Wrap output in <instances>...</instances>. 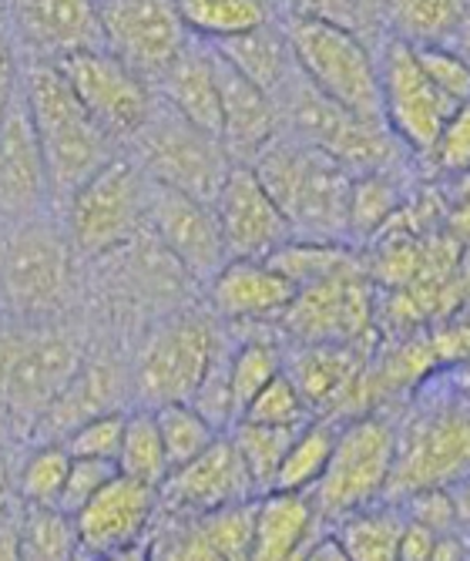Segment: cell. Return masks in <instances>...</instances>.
Listing matches in <instances>:
<instances>
[{
	"label": "cell",
	"mask_w": 470,
	"mask_h": 561,
	"mask_svg": "<svg viewBox=\"0 0 470 561\" xmlns=\"http://www.w3.org/2000/svg\"><path fill=\"white\" fill-rule=\"evenodd\" d=\"M470 457V424H467V387L463 370L447 367V374H427L421 380L406 417L397 424L393 468L387 478L383 501L397 504L406 494L427 488H450L463 481Z\"/></svg>",
	"instance_id": "cell-1"
},
{
	"label": "cell",
	"mask_w": 470,
	"mask_h": 561,
	"mask_svg": "<svg viewBox=\"0 0 470 561\" xmlns=\"http://www.w3.org/2000/svg\"><path fill=\"white\" fill-rule=\"evenodd\" d=\"M336 431H340V417H326V414L309 417L293 434V444H289V450L283 457L279 471H276L273 488L276 491H302V494H309L312 484H317L320 474L326 471V461H330L333 444H336Z\"/></svg>",
	"instance_id": "cell-29"
},
{
	"label": "cell",
	"mask_w": 470,
	"mask_h": 561,
	"mask_svg": "<svg viewBox=\"0 0 470 561\" xmlns=\"http://www.w3.org/2000/svg\"><path fill=\"white\" fill-rule=\"evenodd\" d=\"M8 37L27 58L55 61L78 47H98V4L94 0H0Z\"/></svg>",
	"instance_id": "cell-20"
},
{
	"label": "cell",
	"mask_w": 470,
	"mask_h": 561,
	"mask_svg": "<svg viewBox=\"0 0 470 561\" xmlns=\"http://www.w3.org/2000/svg\"><path fill=\"white\" fill-rule=\"evenodd\" d=\"M213 209L222 229V242L229 249V260H266L270 252L293 239L286 216L245 162L229 165L213 198Z\"/></svg>",
	"instance_id": "cell-18"
},
{
	"label": "cell",
	"mask_w": 470,
	"mask_h": 561,
	"mask_svg": "<svg viewBox=\"0 0 470 561\" xmlns=\"http://www.w3.org/2000/svg\"><path fill=\"white\" fill-rule=\"evenodd\" d=\"M50 198L47 169L37 145V131L18 84L11 105L0 118V216L11 222H31Z\"/></svg>",
	"instance_id": "cell-21"
},
{
	"label": "cell",
	"mask_w": 470,
	"mask_h": 561,
	"mask_svg": "<svg viewBox=\"0 0 470 561\" xmlns=\"http://www.w3.org/2000/svg\"><path fill=\"white\" fill-rule=\"evenodd\" d=\"M11 507V491H8V474H4V465H0V512H8Z\"/></svg>",
	"instance_id": "cell-49"
},
{
	"label": "cell",
	"mask_w": 470,
	"mask_h": 561,
	"mask_svg": "<svg viewBox=\"0 0 470 561\" xmlns=\"http://www.w3.org/2000/svg\"><path fill=\"white\" fill-rule=\"evenodd\" d=\"M403 206L400 185L393 172H363L349 182V206H346V236L370 239L383 226L397 219Z\"/></svg>",
	"instance_id": "cell-35"
},
{
	"label": "cell",
	"mask_w": 470,
	"mask_h": 561,
	"mask_svg": "<svg viewBox=\"0 0 470 561\" xmlns=\"http://www.w3.org/2000/svg\"><path fill=\"white\" fill-rule=\"evenodd\" d=\"M154 515H159V491L135 478L115 474L71 515L78 551L94 558H128L145 551Z\"/></svg>",
	"instance_id": "cell-17"
},
{
	"label": "cell",
	"mask_w": 470,
	"mask_h": 561,
	"mask_svg": "<svg viewBox=\"0 0 470 561\" xmlns=\"http://www.w3.org/2000/svg\"><path fill=\"white\" fill-rule=\"evenodd\" d=\"M403 531V512L390 501H374L340 518V545L349 561H393Z\"/></svg>",
	"instance_id": "cell-30"
},
{
	"label": "cell",
	"mask_w": 470,
	"mask_h": 561,
	"mask_svg": "<svg viewBox=\"0 0 470 561\" xmlns=\"http://www.w3.org/2000/svg\"><path fill=\"white\" fill-rule=\"evenodd\" d=\"M21 84V61H18V47L8 37V31L0 27V118H4L11 98Z\"/></svg>",
	"instance_id": "cell-46"
},
{
	"label": "cell",
	"mask_w": 470,
	"mask_h": 561,
	"mask_svg": "<svg viewBox=\"0 0 470 561\" xmlns=\"http://www.w3.org/2000/svg\"><path fill=\"white\" fill-rule=\"evenodd\" d=\"M317 507L302 491H263L252 504V545L255 561H286L302 558V548L317 535Z\"/></svg>",
	"instance_id": "cell-26"
},
{
	"label": "cell",
	"mask_w": 470,
	"mask_h": 561,
	"mask_svg": "<svg viewBox=\"0 0 470 561\" xmlns=\"http://www.w3.org/2000/svg\"><path fill=\"white\" fill-rule=\"evenodd\" d=\"M416 61L427 71V78L450 94L454 101H467L470 98V68H467V55L450 47H413Z\"/></svg>",
	"instance_id": "cell-44"
},
{
	"label": "cell",
	"mask_w": 470,
	"mask_h": 561,
	"mask_svg": "<svg viewBox=\"0 0 470 561\" xmlns=\"http://www.w3.org/2000/svg\"><path fill=\"white\" fill-rule=\"evenodd\" d=\"M283 370V356L273 340H242L229 350V393L232 414L242 417L245 403Z\"/></svg>",
	"instance_id": "cell-38"
},
{
	"label": "cell",
	"mask_w": 470,
	"mask_h": 561,
	"mask_svg": "<svg viewBox=\"0 0 470 561\" xmlns=\"http://www.w3.org/2000/svg\"><path fill=\"white\" fill-rule=\"evenodd\" d=\"M255 179L286 216L293 239L343 242L353 172L286 128H279L249 162Z\"/></svg>",
	"instance_id": "cell-2"
},
{
	"label": "cell",
	"mask_w": 470,
	"mask_h": 561,
	"mask_svg": "<svg viewBox=\"0 0 470 561\" xmlns=\"http://www.w3.org/2000/svg\"><path fill=\"white\" fill-rule=\"evenodd\" d=\"M71 245L47 226L18 222L0 245V299L21 317H47L65 310L74 293Z\"/></svg>",
	"instance_id": "cell-11"
},
{
	"label": "cell",
	"mask_w": 470,
	"mask_h": 561,
	"mask_svg": "<svg viewBox=\"0 0 470 561\" xmlns=\"http://www.w3.org/2000/svg\"><path fill=\"white\" fill-rule=\"evenodd\" d=\"M219 330L202 317H175L154 330L138 356V393L145 407L188 403L219 350Z\"/></svg>",
	"instance_id": "cell-14"
},
{
	"label": "cell",
	"mask_w": 470,
	"mask_h": 561,
	"mask_svg": "<svg viewBox=\"0 0 470 561\" xmlns=\"http://www.w3.org/2000/svg\"><path fill=\"white\" fill-rule=\"evenodd\" d=\"M377 71H380V105L387 131L416 156H427L437 131L467 101L444 94L416 61L413 47L393 34L377 41Z\"/></svg>",
	"instance_id": "cell-10"
},
{
	"label": "cell",
	"mask_w": 470,
	"mask_h": 561,
	"mask_svg": "<svg viewBox=\"0 0 470 561\" xmlns=\"http://www.w3.org/2000/svg\"><path fill=\"white\" fill-rule=\"evenodd\" d=\"M216 313L236 323H263L283 317L296 286L266 260H226V266L205 283Z\"/></svg>",
	"instance_id": "cell-24"
},
{
	"label": "cell",
	"mask_w": 470,
	"mask_h": 561,
	"mask_svg": "<svg viewBox=\"0 0 470 561\" xmlns=\"http://www.w3.org/2000/svg\"><path fill=\"white\" fill-rule=\"evenodd\" d=\"M84 112L104 128L112 141H128L154 105L151 84L122 65L108 47H78L55 58Z\"/></svg>",
	"instance_id": "cell-13"
},
{
	"label": "cell",
	"mask_w": 470,
	"mask_h": 561,
	"mask_svg": "<svg viewBox=\"0 0 470 561\" xmlns=\"http://www.w3.org/2000/svg\"><path fill=\"white\" fill-rule=\"evenodd\" d=\"M8 431H11V417H8V411H4V403H0V447L8 444Z\"/></svg>",
	"instance_id": "cell-50"
},
{
	"label": "cell",
	"mask_w": 470,
	"mask_h": 561,
	"mask_svg": "<svg viewBox=\"0 0 470 561\" xmlns=\"http://www.w3.org/2000/svg\"><path fill=\"white\" fill-rule=\"evenodd\" d=\"M21 558V535H18V507L11 504L8 512H0V561Z\"/></svg>",
	"instance_id": "cell-48"
},
{
	"label": "cell",
	"mask_w": 470,
	"mask_h": 561,
	"mask_svg": "<svg viewBox=\"0 0 470 561\" xmlns=\"http://www.w3.org/2000/svg\"><path fill=\"white\" fill-rule=\"evenodd\" d=\"M367 353L349 343H302L289 360V380L312 414L340 417L363 393Z\"/></svg>",
	"instance_id": "cell-22"
},
{
	"label": "cell",
	"mask_w": 470,
	"mask_h": 561,
	"mask_svg": "<svg viewBox=\"0 0 470 561\" xmlns=\"http://www.w3.org/2000/svg\"><path fill=\"white\" fill-rule=\"evenodd\" d=\"M101 47L154 84L192 37L175 0H98Z\"/></svg>",
	"instance_id": "cell-15"
},
{
	"label": "cell",
	"mask_w": 470,
	"mask_h": 561,
	"mask_svg": "<svg viewBox=\"0 0 470 561\" xmlns=\"http://www.w3.org/2000/svg\"><path fill=\"white\" fill-rule=\"evenodd\" d=\"M154 491H159V512L165 515H205L255 497V488L229 434H219L192 461L172 468Z\"/></svg>",
	"instance_id": "cell-19"
},
{
	"label": "cell",
	"mask_w": 470,
	"mask_h": 561,
	"mask_svg": "<svg viewBox=\"0 0 470 561\" xmlns=\"http://www.w3.org/2000/svg\"><path fill=\"white\" fill-rule=\"evenodd\" d=\"M151 91L188 125L219 138V128H222L219 84H216V58H213L208 41L188 37L185 47L175 55V61L154 78Z\"/></svg>",
	"instance_id": "cell-25"
},
{
	"label": "cell",
	"mask_w": 470,
	"mask_h": 561,
	"mask_svg": "<svg viewBox=\"0 0 470 561\" xmlns=\"http://www.w3.org/2000/svg\"><path fill=\"white\" fill-rule=\"evenodd\" d=\"M393 447L397 424L380 414H359L346 424L340 421L326 471L309 491L317 515L326 522H340L349 512L383 501L393 468Z\"/></svg>",
	"instance_id": "cell-6"
},
{
	"label": "cell",
	"mask_w": 470,
	"mask_h": 561,
	"mask_svg": "<svg viewBox=\"0 0 470 561\" xmlns=\"http://www.w3.org/2000/svg\"><path fill=\"white\" fill-rule=\"evenodd\" d=\"M71 468V454L65 444H44L34 454L24 457V465L18 471V494L21 501L31 504H58L65 478Z\"/></svg>",
	"instance_id": "cell-40"
},
{
	"label": "cell",
	"mask_w": 470,
	"mask_h": 561,
	"mask_svg": "<svg viewBox=\"0 0 470 561\" xmlns=\"http://www.w3.org/2000/svg\"><path fill=\"white\" fill-rule=\"evenodd\" d=\"M94 4H98V0H94Z\"/></svg>",
	"instance_id": "cell-51"
},
{
	"label": "cell",
	"mask_w": 470,
	"mask_h": 561,
	"mask_svg": "<svg viewBox=\"0 0 470 561\" xmlns=\"http://www.w3.org/2000/svg\"><path fill=\"white\" fill-rule=\"evenodd\" d=\"M383 31L410 47L467 55V0H383Z\"/></svg>",
	"instance_id": "cell-27"
},
{
	"label": "cell",
	"mask_w": 470,
	"mask_h": 561,
	"mask_svg": "<svg viewBox=\"0 0 470 561\" xmlns=\"http://www.w3.org/2000/svg\"><path fill=\"white\" fill-rule=\"evenodd\" d=\"M145 192L148 179L138 162L112 156L65 198L71 242L84 256L125 249L145 222Z\"/></svg>",
	"instance_id": "cell-9"
},
{
	"label": "cell",
	"mask_w": 470,
	"mask_h": 561,
	"mask_svg": "<svg viewBox=\"0 0 470 561\" xmlns=\"http://www.w3.org/2000/svg\"><path fill=\"white\" fill-rule=\"evenodd\" d=\"M213 47V44H208ZM216 84H219V115H222V128H219V141L226 148V156L232 162H252L255 151L263 148L283 125H279V112L276 101L252 84L249 78H242L232 65H226L216 50Z\"/></svg>",
	"instance_id": "cell-23"
},
{
	"label": "cell",
	"mask_w": 470,
	"mask_h": 561,
	"mask_svg": "<svg viewBox=\"0 0 470 561\" xmlns=\"http://www.w3.org/2000/svg\"><path fill=\"white\" fill-rule=\"evenodd\" d=\"M125 431L122 411H101L61 434V444L71 457H101V461H115L118 444Z\"/></svg>",
	"instance_id": "cell-42"
},
{
	"label": "cell",
	"mask_w": 470,
	"mask_h": 561,
	"mask_svg": "<svg viewBox=\"0 0 470 561\" xmlns=\"http://www.w3.org/2000/svg\"><path fill=\"white\" fill-rule=\"evenodd\" d=\"M0 302H4V299H0Z\"/></svg>",
	"instance_id": "cell-52"
},
{
	"label": "cell",
	"mask_w": 470,
	"mask_h": 561,
	"mask_svg": "<svg viewBox=\"0 0 470 561\" xmlns=\"http://www.w3.org/2000/svg\"><path fill=\"white\" fill-rule=\"evenodd\" d=\"M145 222L151 226L154 239L165 245L169 256L182 266V273L198 283H208L229 260L213 202H202L195 195L148 179Z\"/></svg>",
	"instance_id": "cell-16"
},
{
	"label": "cell",
	"mask_w": 470,
	"mask_h": 561,
	"mask_svg": "<svg viewBox=\"0 0 470 561\" xmlns=\"http://www.w3.org/2000/svg\"><path fill=\"white\" fill-rule=\"evenodd\" d=\"M245 421L255 424H276V427H302L309 417H317L309 411V403L302 400V393L296 390V383L289 380L286 370H279L263 390H259L242 411Z\"/></svg>",
	"instance_id": "cell-41"
},
{
	"label": "cell",
	"mask_w": 470,
	"mask_h": 561,
	"mask_svg": "<svg viewBox=\"0 0 470 561\" xmlns=\"http://www.w3.org/2000/svg\"><path fill=\"white\" fill-rule=\"evenodd\" d=\"M270 266H276L293 286H306L312 279H323L353 266H363L343 242H312V239H289L276 252L266 256Z\"/></svg>",
	"instance_id": "cell-37"
},
{
	"label": "cell",
	"mask_w": 470,
	"mask_h": 561,
	"mask_svg": "<svg viewBox=\"0 0 470 561\" xmlns=\"http://www.w3.org/2000/svg\"><path fill=\"white\" fill-rule=\"evenodd\" d=\"M81 346L61 330H0V403L11 421L37 424L81 367Z\"/></svg>",
	"instance_id": "cell-8"
},
{
	"label": "cell",
	"mask_w": 470,
	"mask_h": 561,
	"mask_svg": "<svg viewBox=\"0 0 470 561\" xmlns=\"http://www.w3.org/2000/svg\"><path fill=\"white\" fill-rule=\"evenodd\" d=\"M18 535H21V558L27 561H68L78 554L74 518L61 512L58 504L21 501Z\"/></svg>",
	"instance_id": "cell-31"
},
{
	"label": "cell",
	"mask_w": 470,
	"mask_h": 561,
	"mask_svg": "<svg viewBox=\"0 0 470 561\" xmlns=\"http://www.w3.org/2000/svg\"><path fill=\"white\" fill-rule=\"evenodd\" d=\"M427 159L450 179H463L470 165V108L463 105L447 118V125L437 131Z\"/></svg>",
	"instance_id": "cell-43"
},
{
	"label": "cell",
	"mask_w": 470,
	"mask_h": 561,
	"mask_svg": "<svg viewBox=\"0 0 470 561\" xmlns=\"http://www.w3.org/2000/svg\"><path fill=\"white\" fill-rule=\"evenodd\" d=\"M299 75L340 108L383 125L377 44L349 27L309 18H279Z\"/></svg>",
	"instance_id": "cell-4"
},
{
	"label": "cell",
	"mask_w": 470,
	"mask_h": 561,
	"mask_svg": "<svg viewBox=\"0 0 470 561\" xmlns=\"http://www.w3.org/2000/svg\"><path fill=\"white\" fill-rule=\"evenodd\" d=\"M21 91L37 131L50 198H68L88 175L112 159V138L84 112L65 75L47 58L21 65Z\"/></svg>",
	"instance_id": "cell-3"
},
{
	"label": "cell",
	"mask_w": 470,
	"mask_h": 561,
	"mask_svg": "<svg viewBox=\"0 0 470 561\" xmlns=\"http://www.w3.org/2000/svg\"><path fill=\"white\" fill-rule=\"evenodd\" d=\"M374 286L363 266L296 286L283 310V330L299 343H349L359 346L374 336Z\"/></svg>",
	"instance_id": "cell-12"
},
{
	"label": "cell",
	"mask_w": 470,
	"mask_h": 561,
	"mask_svg": "<svg viewBox=\"0 0 470 561\" xmlns=\"http://www.w3.org/2000/svg\"><path fill=\"white\" fill-rule=\"evenodd\" d=\"M151 411H154V421H159L169 471L192 461V457L202 454L219 434H226L208 424L192 403H162V407H151Z\"/></svg>",
	"instance_id": "cell-39"
},
{
	"label": "cell",
	"mask_w": 470,
	"mask_h": 561,
	"mask_svg": "<svg viewBox=\"0 0 470 561\" xmlns=\"http://www.w3.org/2000/svg\"><path fill=\"white\" fill-rule=\"evenodd\" d=\"M276 18L330 21L377 44L383 31V0H270Z\"/></svg>",
	"instance_id": "cell-36"
},
{
	"label": "cell",
	"mask_w": 470,
	"mask_h": 561,
	"mask_svg": "<svg viewBox=\"0 0 470 561\" xmlns=\"http://www.w3.org/2000/svg\"><path fill=\"white\" fill-rule=\"evenodd\" d=\"M115 468L125 478H135L141 484L159 488L169 474V457L162 447V434H159V421H154V411L145 407V411L125 414V431H122V444L115 454Z\"/></svg>",
	"instance_id": "cell-33"
},
{
	"label": "cell",
	"mask_w": 470,
	"mask_h": 561,
	"mask_svg": "<svg viewBox=\"0 0 470 561\" xmlns=\"http://www.w3.org/2000/svg\"><path fill=\"white\" fill-rule=\"evenodd\" d=\"M115 474H118L115 461H101V457H71V468H68V478H65L58 507H61V512H68V515H74L78 507H81L101 484H108Z\"/></svg>",
	"instance_id": "cell-45"
},
{
	"label": "cell",
	"mask_w": 470,
	"mask_h": 561,
	"mask_svg": "<svg viewBox=\"0 0 470 561\" xmlns=\"http://www.w3.org/2000/svg\"><path fill=\"white\" fill-rule=\"evenodd\" d=\"M128 141L138 151V159H135L138 169L151 182L172 185L202 202L216 198V192L232 165L219 138L188 125L159 94H154V105H151L148 118Z\"/></svg>",
	"instance_id": "cell-7"
},
{
	"label": "cell",
	"mask_w": 470,
	"mask_h": 561,
	"mask_svg": "<svg viewBox=\"0 0 470 561\" xmlns=\"http://www.w3.org/2000/svg\"><path fill=\"white\" fill-rule=\"evenodd\" d=\"M208 44H213V50L226 65H232L242 78L259 84L270 98L296 68L279 18L259 27H249V31H239V34H229V37H219V41H208Z\"/></svg>",
	"instance_id": "cell-28"
},
{
	"label": "cell",
	"mask_w": 470,
	"mask_h": 561,
	"mask_svg": "<svg viewBox=\"0 0 470 561\" xmlns=\"http://www.w3.org/2000/svg\"><path fill=\"white\" fill-rule=\"evenodd\" d=\"M273 101L279 112V125L289 135L317 145L320 151L333 156L340 165H346L353 175L397 169L403 145L387 131V125L367 122V118L340 108L336 101H330L326 94L312 88L299 75V68H293L286 75V81L276 88Z\"/></svg>",
	"instance_id": "cell-5"
},
{
	"label": "cell",
	"mask_w": 470,
	"mask_h": 561,
	"mask_svg": "<svg viewBox=\"0 0 470 561\" xmlns=\"http://www.w3.org/2000/svg\"><path fill=\"white\" fill-rule=\"evenodd\" d=\"M179 18L192 37L219 41L273 21L270 0H175Z\"/></svg>",
	"instance_id": "cell-32"
},
{
	"label": "cell",
	"mask_w": 470,
	"mask_h": 561,
	"mask_svg": "<svg viewBox=\"0 0 470 561\" xmlns=\"http://www.w3.org/2000/svg\"><path fill=\"white\" fill-rule=\"evenodd\" d=\"M299 427H276V424H255V421H232V427L226 431L242 457L245 465V474L255 488V494H263L273 488L276 481V471L283 465V457L293 444V434Z\"/></svg>",
	"instance_id": "cell-34"
},
{
	"label": "cell",
	"mask_w": 470,
	"mask_h": 561,
	"mask_svg": "<svg viewBox=\"0 0 470 561\" xmlns=\"http://www.w3.org/2000/svg\"><path fill=\"white\" fill-rule=\"evenodd\" d=\"M434 541H437V535L431 528L403 518V531H400V541H397V558H403V561H431Z\"/></svg>",
	"instance_id": "cell-47"
}]
</instances>
